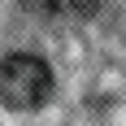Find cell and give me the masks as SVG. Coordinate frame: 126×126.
Wrapping results in <instances>:
<instances>
[{"instance_id": "cell-1", "label": "cell", "mask_w": 126, "mask_h": 126, "mask_svg": "<svg viewBox=\"0 0 126 126\" xmlns=\"http://www.w3.org/2000/svg\"><path fill=\"white\" fill-rule=\"evenodd\" d=\"M52 96V70L31 52H13L0 61V100L9 109H39Z\"/></svg>"}, {"instance_id": "cell-2", "label": "cell", "mask_w": 126, "mask_h": 126, "mask_svg": "<svg viewBox=\"0 0 126 126\" xmlns=\"http://www.w3.org/2000/svg\"><path fill=\"white\" fill-rule=\"evenodd\" d=\"M52 9H61V13H78V17H87V13H96V0H52Z\"/></svg>"}]
</instances>
